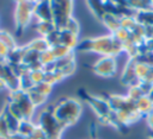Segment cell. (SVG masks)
Returning a JSON list of instances; mask_svg holds the SVG:
<instances>
[{
  "label": "cell",
  "mask_w": 153,
  "mask_h": 139,
  "mask_svg": "<svg viewBox=\"0 0 153 139\" xmlns=\"http://www.w3.org/2000/svg\"><path fill=\"white\" fill-rule=\"evenodd\" d=\"M4 88H6V86H5V83H4V82L0 80V90H2Z\"/></svg>",
  "instance_id": "4dcf8cb0"
},
{
  "label": "cell",
  "mask_w": 153,
  "mask_h": 139,
  "mask_svg": "<svg viewBox=\"0 0 153 139\" xmlns=\"http://www.w3.org/2000/svg\"><path fill=\"white\" fill-rule=\"evenodd\" d=\"M33 89H35L36 91H38L39 94H42V95H44V96L48 97V95H49V94L51 93V90H53V86L43 81V82H41V83L35 84V86H33Z\"/></svg>",
  "instance_id": "603a6c76"
},
{
  "label": "cell",
  "mask_w": 153,
  "mask_h": 139,
  "mask_svg": "<svg viewBox=\"0 0 153 139\" xmlns=\"http://www.w3.org/2000/svg\"><path fill=\"white\" fill-rule=\"evenodd\" d=\"M36 30L42 34V37H47L49 33L56 30V26L53 21H38L36 25Z\"/></svg>",
  "instance_id": "ac0fdd59"
},
{
  "label": "cell",
  "mask_w": 153,
  "mask_h": 139,
  "mask_svg": "<svg viewBox=\"0 0 153 139\" xmlns=\"http://www.w3.org/2000/svg\"><path fill=\"white\" fill-rule=\"evenodd\" d=\"M130 100H133L134 102L135 101H137L140 97H142L143 96V94H142V91H141V89L139 88V86L137 84H134V86H130V88H129V91H128V95H127Z\"/></svg>",
  "instance_id": "d4e9b609"
},
{
  "label": "cell",
  "mask_w": 153,
  "mask_h": 139,
  "mask_svg": "<svg viewBox=\"0 0 153 139\" xmlns=\"http://www.w3.org/2000/svg\"><path fill=\"white\" fill-rule=\"evenodd\" d=\"M81 110V103L74 97H63L53 106V114L63 129L76 122Z\"/></svg>",
  "instance_id": "7a4b0ae2"
},
{
  "label": "cell",
  "mask_w": 153,
  "mask_h": 139,
  "mask_svg": "<svg viewBox=\"0 0 153 139\" xmlns=\"http://www.w3.org/2000/svg\"><path fill=\"white\" fill-rule=\"evenodd\" d=\"M84 99L92 107V109L96 112V114L99 116V119L104 120L111 113V108H110V105L106 99H103L99 96H93L87 93L84 94Z\"/></svg>",
  "instance_id": "52a82bcc"
},
{
  "label": "cell",
  "mask_w": 153,
  "mask_h": 139,
  "mask_svg": "<svg viewBox=\"0 0 153 139\" xmlns=\"http://www.w3.org/2000/svg\"><path fill=\"white\" fill-rule=\"evenodd\" d=\"M8 49L1 43V40H0V57H2V58H5L6 59V56H7V53H8Z\"/></svg>",
  "instance_id": "83f0119b"
},
{
  "label": "cell",
  "mask_w": 153,
  "mask_h": 139,
  "mask_svg": "<svg viewBox=\"0 0 153 139\" xmlns=\"http://www.w3.org/2000/svg\"><path fill=\"white\" fill-rule=\"evenodd\" d=\"M135 106L141 115H147L151 110H153V101L147 95H143L137 101H135Z\"/></svg>",
  "instance_id": "7c38bea8"
},
{
  "label": "cell",
  "mask_w": 153,
  "mask_h": 139,
  "mask_svg": "<svg viewBox=\"0 0 153 139\" xmlns=\"http://www.w3.org/2000/svg\"><path fill=\"white\" fill-rule=\"evenodd\" d=\"M102 20L104 21L105 26H106L112 33H115L116 31H118V30L121 29V18H118V17H116V15L105 13V15L103 17Z\"/></svg>",
  "instance_id": "5bb4252c"
},
{
  "label": "cell",
  "mask_w": 153,
  "mask_h": 139,
  "mask_svg": "<svg viewBox=\"0 0 153 139\" xmlns=\"http://www.w3.org/2000/svg\"><path fill=\"white\" fill-rule=\"evenodd\" d=\"M1 114L4 115V118H5V120H6V124H7L8 128H10L11 134L17 133V132H18V128H19L20 120H18L16 116H13V115H12V114L6 109V107L1 110Z\"/></svg>",
  "instance_id": "4fadbf2b"
},
{
  "label": "cell",
  "mask_w": 153,
  "mask_h": 139,
  "mask_svg": "<svg viewBox=\"0 0 153 139\" xmlns=\"http://www.w3.org/2000/svg\"><path fill=\"white\" fill-rule=\"evenodd\" d=\"M17 4H19V2H25V1H27V0H14Z\"/></svg>",
  "instance_id": "1f68e13d"
},
{
  "label": "cell",
  "mask_w": 153,
  "mask_h": 139,
  "mask_svg": "<svg viewBox=\"0 0 153 139\" xmlns=\"http://www.w3.org/2000/svg\"><path fill=\"white\" fill-rule=\"evenodd\" d=\"M33 7L35 4L25 1L19 2L16 5L14 10V21H16V29L17 32L20 33L30 23L32 15H33Z\"/></svg>",
  "instance_id": "277c9868"
},
{
  "label": "cell",
  "mask_w": 153,
  "mask_h": 139,
  "mask_svg": "<svg viewBox=\"0 0 153 139\" xmlns=\"http://www.w3.org/2000/svg\"><path fill=\"white\" fill-rule=\"evenodd\" d=\"M10 101L14 102L18 106V108L20 109V112L23 114L24 120H31L36 107L31 102V100H30V97H29V95H27L26 91H24L22 89L11 91V94H10Z\"/></svg>",
  "instance_id": "5b68a950"
},
{
  "label": "cell",
  "mask_w": 153,
  "mask_h": 139,
  "mask_svg": "<svg viewBox=\"0 0 153 139\" xmlns=\"http://www.w3.org/2000/svg\"><path fill=\"white\" fill-rule=\"evenodd\" d=\"M146 118H147V124H148L149 128H151L152 132H153V110H151V112L146 115Z\"/></svg>",
  "instance_id": "f1b7e54d"
},
{
  "label": "cell",
  "mask_w": 153,
  "mask_h": 139,
  "mask_svg": "<svg viewBox=\"0 0 153 139\" xmlns=\"http://www.w3.org/2000/svg\"><path fill=\"white\" fill-rule=\"evenodd\" d=\"M60 44L67 46L71 50L75 49L76 45H78L76 34H73L72 32L67 31L66 29H61L60 30Z\"/></svg>",
  "instance_id": "8fae6325"
},
{
  "label": "cell",
  "mask_w": 153,
  "mask_h": 139,
  "mask_svg": "<svg viewBox=\"0 0 153 139\" xmlns=\"http://www.w3.org/2000/svg\"><path fill=\"white\" fill-rule=\"evenodd\" d=\"M92 70L102 77H111L116 72V61L112 56H103L93 65Z\"/></svg>",
  "instance_id": "8992f818"
},
{
  "label": "cell",
  "mask_w": 153,
  "mask_h": 139,
  "mask_svg": "<svg viewBox=\"0 0 153 139\" xmlns=\"http://www.w3.org/2000/svg\"><path fill=\"white\" fill-rule=\"evenodd\" d=\"M63 29H66L67 31L72 32L73 34H78V32H79V25H78V23L72 17L67 20V23H66V25H65Z\"/></svg>",
  "instance_id": "4316f807"
},
{
  "label": "cell",
  "mask_w": 153,
  "mask_h": 139,
  "mask_svg": "<svg viewBox=\"0 0 153 139\" xmlns=\"http://www.w3.org/2000/svg\"><path fill=\"white\" fill-rule=\"evenodd\" d=\"M56 59H55V57H54V55H53V52H51L50 49H48V50H45V51H43V52L39 53V62H41V64L43 67L44 65H48L50 63H54Z\"/></svg>",
  "instance_id": "7402d4cb"
},
{
  "label": "cell",
  "mask_w": 153,
  "mask_h": 139,
  "mask_svg": "<svg viewBox=\"0 0 153 139\" xmlns=\"http://www.w3.org/2000/svg\"><path fill=\"white\" fill-rule=\"evenodd\" d=\"M25 46H26L27 49H30V50H33V51L38 52V53H41V52H43V51L50 49V46H49V44H48V42L45 40L44 37H42V38H36V39L31 40V42H30L27 45H25Z\"/></svg>",
  "instance_id": "9a60e30c"
},
{
  "label": "cell",
  "mask_w": 153,
  "mask_h": 139,
  "mask_svg": "<svg viewBox=\"0 0 153 139\" xmlns=\"http://www.w3.org/2000/svg\"><path fill=\"white\" fill-rule=\"evenodd\" d=\"M37 125H35L31 120H22L20 124H19V128H18V133L24 135V137H30L33 131L36 129Z\"/></svg>",
  "instance_id": "2e32d148"
},
{
  "label": "cell",
  "mask_w": 153,
  "mask_h": 139,
  "mask_svg": "<svg viewBox=\"0 0 153 139\" xmlns=\"http://www.w3.org/2000/svg\"><path fill=\"white\" fill-rule=\"evenodd\" d=\"M30 75V78L32 80L33 84H37V83H41L44 81V71L43 69H39V70H31L29 72Z\"/></svg>",
  "instance_id": "484cf974"
},
{
  "label": "cell",
  "mask_w": 153,
  "mask_h": 139,
  "mask_svg": "<svg viewBox=\"0 0 153 139\" xmlns=\"http://www.w3.org/2000/svg\"><path fill=\"white\" fill-rule=\"evenodd\" d=\"M10 135H11L10 128L6 124V120H5L4 115L0 113V139H8Z\"/></svg>",
  "instance_id": "cb8c5ba5"
},
{
  "label": "cell",
  "mask_w": 153,
  "mask_h": 139,
  "mask_svg": "<svg viewBox=\"0 0 153 139\" xmlns=\"http://www.w3.org/2000/svg\"><path fill=\"white\" fill-rule=\"evenodd\" d=\"M4 61H6L5 58H2V57H0V62H4Z\"/></svg>",
  "instance_id": "d6a6232c"
},
{
  "label": "cell",
  "mask_w": 153,
  "mask_h": 139,
  "mask_svg": "<svg viewBox=\"0 0 153 139\" xmlns=\"http://www.w3.org/2000/svg\"><path fill=\"white\" fill-rule=\"evenodd\" d=\"M134 19L137 24L148 27V26H153V10H139L136 11Z\"/></svg>",
  "instance_id": "30bf717a"
},
{
  "label": "cell",
  "mask_w": 153,
  "mask_h": 139,
  "mask_svg": "<svg viewBox=\"0 0 153 139\" xmlns=\"http://www.w3.org/2000/svg\"><path fill=\"white\" fill-rule=\"evenodd\" d=\"M79 51H94L103 56H117L123 51V43L114 34L109 37H99L93 39H85L75 48Z\"/></svg>",
  "instance_id": "6da1fadb"
},
{
  "label": "cell",
  "mask_w": 153,
  "mask_h": 139,
  "mask_svg": "<svg viewBox=\"0 0 153 139\" xmlns=\"http://www.w3.org/2000/svg\"><path fill=\"white\" fill-rule=\"evenodd\" d=\"M50 50H51V52H53L55 59L63 58V57H66V56H68V55H71V53L73 52V50H71V49H68L67 46L61 45V44L55 45V46H51Z\"/></svg>",
  "instance_id": "ffe728a7"
},
{
  "label": "cell",
  "mask_w": 153,
  "mask_h": 139,
  "mask_svg": "<svg viewBox=\"0 0 153 139\" xmlns=\"http://www.w3.org/2000/svg\"><path fill=\"white\" fill-rule=\"evenodd\" d=\"M88 6L92 10V12L99 18L103 19L105 15V10H104V0H87Z\"/></svg>",
  "instance_id": "e0dca14e"
},
{
  "label": "cell",
  "mask_w": 153,
  "mask_h": 139,
  "mask_svg": "<svg viewBox=\"0 0 153 139\" xmlns=\"http://www.w3.org/2000/svg\"><path fill=\"white\" fill-rule=\"evenodd\" d=\"M33 15L38 19V21H53V10L50 0H39L38 2H36L33 7Z\"/></svg>",
  "instance_id": "ba28073f"
},
{
  "label": "cell",
  "mask_w": 153,
  "mask_h": 139,
  "mask_svg": "<svg viewBox=\"0 0 153 139\" xmlns=\"http://www.w3.org/2000/svg\"><path fill=\"white\" fill-rule=\"evenodd\" d=\"M135 64H136V59L135 58H130V61L126 65V69H124L123 75H122V82L124 84L134 86L135 84L134 83V80L137 81L136 75H135ZM137 83H139V81H137Z\"/></svg>",
  "instance_id": "9c48e42d"
},
{
  "label": "cell",
  "mask_w": 153,
  "mask_h": 139,
  "mask_svg": "<svg viewBox=\"0 0 153 139\" xmlns=\"http://www.w3.org/2000/svg\"><path fill=\"white\" fill-rule=\"evenodd\" d=\"M8 139H29V138H27V137H24V135H22V134H19V133L17 132V133L11 134V135L8 137Z\"/></svg>",
  "instance_id": "f546056e"
},
{
  "label": "cell",
  "mask_w": 153,
  "mask_h": 139,
  "mask_svg": "<svg viewBox=\"0 0 153 139\" xmlns=\"http://www.w3.org/2000/svg\"><path fill=\"white\" fill-rule=\"evenodd\" d=\"M37 126L43 131L48 139H60L61 132L63 131L62 126L57 122L53 114V106L51 108H47L41 113Z\"/></svg>",
  "instance_id": "3957f363"
},
{
  "label": "cell",
  "mask_w": 153,
  "mask_h": 139,
  "mask_svg": "<svg viewBox=\"0 0 153 139\" xmlns=\"http://www.w3.org/2000/svg\"><path fill=\"white\" fill-rule=\"evenodd\" d=\"M27 93V95H29V97H30V100H31V102L33 103V106L35 107H38V106H41V105H43L45 101H47V96H44V95H42V94H39L38 91H36L33 88L32 89H30L29 91H26Z\"/></svg>",
  "instance_id": "44dd1931"
},
{
  "label": "cell",
  "mask_w": 153,
  "mask_h": 139,
  "mask_svg": "<svg viewBox=\"0 0 153 139\" xmlns=\"http://www.w3.org/2000/svg\"><path fill=\"white\" fill-rule=\"evenodd\" d=\"M0 40H1V43H2L8 50H12V49L17 48V45H16V40H14L13 36H12L8 31L0 30Z\"/></svg>",
  "instance_id": "d6986e66"
}]
</instances>
